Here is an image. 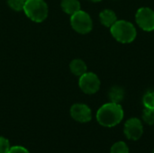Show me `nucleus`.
Returning a JSON list of instances; mask_svg holds the SVG:
<instances>
[{
	"label": "nucleus",
	"mask_w": 154,
	"mask_h": 153,
	"mask_svg": "<svg viewBox=\"0 0 154 153\" xmlns=\"http://www.w3.org/2000/svg\"><path fill=\"white\" fill-rule=\"evenodd\" d=\"M10 148L11 146L9 141L5 137L0 136V153H8Z\"/></svg>",
	"instance_id": "obj_17"
},
{
	"label": "nucleus",
	"mask_w": 154,
	"mask_h": 153,
	"mask_svg": "<svg viewBox=\"0 0 154 153\" xmlns=\"http://www.w3.org/2000/svg\"><path fill=\"white\" fill-rule=\"evenodd\" d=\"M70 23L72 28L79 33L86 34L91 32L93 28V22L90 15L85 11H78L70 17Z\"/></svg>",
	"instance_id": "obj_4"
},
{
	"label": "nucleus",
	"mask_w": 154,
	"mask_h": 153,
	"mask_svg": "<svg viewBox=\"0 0 154 153\" xmlns=\"http://www.w3.org/2000/svg\"><path fill=\"white\" fill-rule=\"evenodd\" d=\"M110 32L112 36L121 43H130L137 35L134 25L125 20H117L110 27Z\"/></svg>",
	"instance_id": "obj_2"
},
{
	"label": "nucleus",
	"mask_w": 154,
	"mask_h": 153,
	"mask_svg": "<svg viewBox=\"0 0 154 153\" xmlns=\"http://www.w3.org/2000/svg\"><path fill=\"white\" fill-rule=\"evenodd\" d=\"M24 0H7V4L11 9L14 11H22L24 6Z\"/></svg>",
	"instance_id": "obj_16"
},
{
	"label": "nucleus",
	"mask_w": 154,
	"mask_h": 153,
	"mask_svg": "<svg viewBox=\"0 0 154 153\" xmlns=\"http://www.w3.org/2000/svg\"><path fill=\"white\" fill-rule=\"evenodd\" d=\"M135 21L139 27L145 32L154 31V11L150 7H141L135 14Z\"/></svg>",
	"instance_id": "obj_6"
},
{
	"label": "nucleus",
	"mask_w": 154,
	"mask_h": 153,
	"mask_svg": "<svg viewBox=\"0 0 154 153\" xmlns=\"http://www.w3.org/2000/svg\"><path fill=\"white\" fill-rule=\"evenodd\" d=\"M142 118L143 122L149 125H153L154 124V109H150V108H144L143 112Z\"/></svg>",
	"instance_id": "obj_14"
},
{
	"label": "nucleus",
	"mask_w": 154,
	"mask_h": 153,
	"mask_svg": "<svg viewBox=\"0 0 154 153\" xmlns=\"http://www.w3.org/2000/svg\"><path fill=\"white\" fill-rule=\"evenodd\" d=\"M8 153H30L24 147L22 146H14L10 148Z\"/></svg>",
	"instance_id": "obj_18"
},
{
	"label": "nucleus",
	"mask_w": 154,
	"mask_h": 153,
	"mask_svg": "<svg viewBox=\"0 0 154 153\" xmlns=\"http://www.w3.org/2000/svg\"><path fill=\"white\" fill-rule=\"evenodd\" d=\"M110 153H129L128 145L124 142H116L111 147Z\"/></svg>",
	"instance_id": "obj_13"
},
{
	"label": "nucleus",
	"mask_w": 154,
	"mask_h": 153,
	"mask_svg": "<svg viewBox=\"0 0 154 153\" xmlns=\"http://www.w3.org/2000/svg\"><path fill=\"white\" fill-rule=\"evenodd\" d=\"M69 69H70V71L72 72V74H74L75 76H78V77H80L87 72L86 63L82 60H79V59L73 60L69 64Z\"/></svg>",
	"instance_id": "obj_10"
},
{
	"label": "nucleus",
	"mask_w": 154,
	"mask_h": 153,
	"mask_svg": "<svg viewBox=\"0 0 154 153\" xmlns=\"http://www.w3.org/2000/svg\"><path fill=\"white\" fill-rule=\"evenodd\" d=\"M124 133L128 140L138 141L143 134L142 121L136 117L128 119L124 126Z\"/></svg>",
	"instance_id": "obj_7"
},
{
	"label": "nucleus",
	"mask_w": 154,
	"mask_h": 153,
	"mask_svg": "<svg viewBox=\"0 0 154 153\" xmlns=\"http://www.w3.org/2000/svg\"><path fill=\"white\" fill-rule=\"evenodd\" d=\"M61 8L66 14L72 15L80 10V3L79 0H62Z\"/></svg>",
	"instance_id": "obj_11"
},
{
	"label": "nucleus",
	"mask_w": 154,
	"mask_h": 153,
	"mask_svg": "<svg viewBox=\"0 0 154 153\" xmlns=\"http://www.w3.org/2000/svg\"><path fill=\"white\" fill-rule=\"evenodd\" d=\"M108 97L110 99V102L120 104V102H122L125 97L124 88L121 87H118V86H115V87H111L108 92Z\"/></svg>",
	"instance_id": "obj_12"
},
{
	"label": "nucleus",
	"mask_w": 154,
	"mask_h": 153,
	"mask_svg": "<svg viewBox=\"0 0 154 153\" xmlns=\"http://www.w3.org/2000/svg\"><path fill=\"white\" fill-rule=\"evenodd\" d=\"M79 86L85 94L93 95L99 90L100 80L95 73L86 72L79 77Z\"/></svg>",
	"instance_id": "obj_5"
},
{
	"label": "nucleus",
	"mask_w": 154,
	"mask_h": 153,
	"mask_svg": "<svg viewBox=\"0 0 154 153\" xmlns=\"http://www.w3.org/2000/svg\"><path fill=\"white\" fill-rule=\"evenodd\" d=\"M24 1H26V0H24Z\"/></svg>",
	"instance_id": "obj_21"
},
{
	"label": "nucleus",
	"mask_w": 154,
	"mask_h": 153,
	"mask_svg": "<svg viewBox=\"0 0 154 153\" xmlns=\"http://www.w3.org/2000/svg\"><path fill=\"white\" fill-rule=\"evenodd\" d=\"M99 19L103 25L110 28L117 21V16L114 11L110 9H105L99 14Z\"/></svg>",
	"instance_id": "obj_9"
},
{
	"label": "nucleus",
	"mask_w": 154,
	"mask_h": 153,
	"mask_svg": "<svg viewBox=\"0 0 154 153\" xmlns=\"http://www.w3.org/2000/svg\"><path fill=\"white\" fill-rule=\"evenodd\" d=\"M23 12L32 21L41 23L48 15V5L44 0H26Z\"/></svg>",
	"instance_id": "obj_3"
},
{
	"label": "nucleus",
	"mask_w": 154,
	"mask_h": 153,
	"mask_svg": "<svg viewBox=\"0 0 154 153\" xmlns=\"http://www.w3.org/2000/svg\"><path fill=\"white\" fill-rule=\"evenodd\" d=\"M89 1H92V2H99L101 0H89Z\"/></svg>",
	"instance_id": "obj_19"
},
{
	"label": "nucleus",
	"mask_w": 154,
	"mask_h": 153,
	"mask_svg": "<svg viewBox=\"0 0 154 153\" xmlns=\"http://www.w3.org/2000/svg\"><path fill=\"white\" fill-rule=\"evenodd\" d=\"M124 118V110L120 104L109 102L103 105L97 113L98 124L104 127H114L119 124Z\"/></svg>",
	"instance_id": "obj_1"
},
{
	"label": "nucleus",
	"mask_w": 154,
	"mask_h": 153,
	"mask_svg": "<svg viewBox=\"0 0 154 153\" xmlns=\"http://www.w3.org/2000/svg\"><path fill=\"white\" fill-rule=\"evenodd\" d=\"M143 103L146 108L154 109V91H149L144 95Z\"/></svg>",
	"instance_id": "obj_15"
},
{
	"label": "nucleus",
	"mask_w": 154,
	"mask_h": 153,
	"mask_svg": "<svg viewBox=\"0 0 154 153\" xmlns=\"http://www.w3.org/2000/svg\"><path fill=\"white\" fill-rule=\"evenodd\" d=\"M152 153H154V150H153V151H152Z\"/></svg>",
	"instance_id": "obj_20"
},
{
	"label": "nucleus",
	"mask_w": 154,
	"mask_h": 153,
	"mask_svg": "<svg viewBox=\"0 0 154 153\" xmlns=\"http://www.w3.org/2000/svg\"><path fill=\"white\" fill-rule=\"evenodd\" d=\"M71 117L79 123H88L92 119L91 109L85 104H75L70 108Z\"/></svg>",
	"instance_id": "obj_8"
}]
</instances>
